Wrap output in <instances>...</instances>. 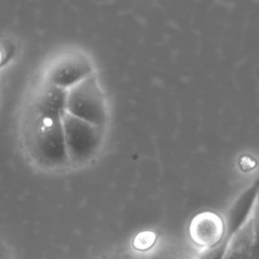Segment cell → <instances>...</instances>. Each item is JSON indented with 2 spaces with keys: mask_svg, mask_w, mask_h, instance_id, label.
I'll list each match as a JSON object with an SVG mask.
<instances>
[{
  "mask_svg": "<svg viewBox=\"0 0 259 259\" xmlns=\"http://www.w3.org/2000/svg\"><path fill=\"white\" fill-rule=\"evenodd\" d=\"M66 90L42 82L32 92L23 114L22 144L29 159L46 170L69 165L63 114Z\"/></svg>",
  "mask_w": 259,
  "mask_h": 259,
  "instance_id": "cell-1",
  "label": "cell"
},
{
  "mask_svg": "<svg viewBox=\"0 0 259 259\" xmlns=\"http://www.w3.org/2000/svg\"><path fill=\"white\" fill-rule=\"evenodd\" d=\"M65 111L96 126H104L107 121V106L94 74L66 90Z\"/></svg>",
  "mask_w": 259,
  "mask_h": 259,
  "instance_id": "cell-2",
  "label": "cell"
},
{
  "mask_svg": "<svg viewBox=\"0 0 259 259\" xmlns=\"http://www.w3.org/2000/svg\"><path fill=\"white\" fill-rule=\"evenodd\" d=\"M65 148L69 164L81 166L91 161L98 153L103 139V127L83 119L63 114Z\"/></svg>",
  "mask_w": 259,
  "mask_h": 259,
  "instance_id": "cell-3",
  "label": "cell"
},
{
  "mask_svg": "<svg viewBox=\"0 0 259 259\" xmlns=\"http://www.w3.org/2000/svg\"><path fill=\"white\" fill-rule=\"evenodd\" d=\"M102 259H142L141 255L132 251H115Z\"/></svg>",
  "mask_w": 259,
  "mask_h": 259,
  "instance_id": "cell-10",
  "label": "cell"
},
{
  "mask_svg": "<svg viewBox=\"0 0 259 259\" xmlns=\"http://www.w3.org/2000/svg\"><path fill=\"white\" fill-rule=\"evenodd\" d=\"M259 191V179L254 181L246 188L233 202L228 210L225 220L226 233L222 242L212 248L213 252L220 257H224L227 250L240 229L246 224L252 214Z\"/></svg>",
  "mask_w": 259,
  "mask_h": 259,
  "instance_id": "cell-5",
  "label": "cell"
},
{
  "mask_svg": "<svg viewBox=\"0 0 259 259\" xmlns=\"http://www.w3.org/2000/svg\"><path fill=\"white\" fill-rule=\"evenodd\" d=\"M11 251L9 247L0 240V259H11Z\"/></svg>",
  "mask_w": 259,
  "mask_h": 259,
  "instance_id": "cell-11",
  "label": "cell"
},
{
  "mask_svg": "<svg viewBox=\"0 0 259 259\" xmlns=\"http://www.w3.org/2000/svg\"><path fill=\"white\" fill-rule=\"evenodd\" d=\"M142 259H197V255L191 251L175 246H164L153 248L149 252L141 255Z\"/></svg>",
  "mask_w": 259,
  "mask_h": 259,
  "instance_id": "cell-8",
  "label": "cell"
},
{
  "mask_svg": "<svg viewBox=\"0 0 259 259\" xmlns=\"http://www.w3.org/2000/svg\"><path fill=\"white\" fill-rule=\"evenodd\" d=\"M92 74L89 58L80 51L70 50L56 57L48 66L45 82L67 90Z\"/></svg>",
  "mask_w": 259,
  "mask_h": 259,
  "instance_id": "cell-4",
  "label": "cell"
},
{
  "mask_svg": "<svg viewBox=\"0 0 259 259\" xmlns=\"http://www.w3.org/2000/svg\"><path fill=\"white\" fill-rule=\"evenodd\" d=\"M188 233L193 244L202 250L219 245L225 237V220L213 211H202L194 215L189 224Z\"/></svg>",
  "mask_w": 259,
  "mask_h": 259,
  "instance_id": "cell-7",
  "label": "cell"
},
{
  "mask_svg": "<svg viewBox=\"0 0 259 259\" xmlns=\"http://www.w3.org/2000/svg\"><path fill=\"white\" fill-rule=\"evenodd\" d=\"M224 259H259V191L251 217L233 238Z\"/></svg>",
  "mask_w": 259,
  "mask_h": 259,
  "instance_id": "cell-6",
  "label": "cell"
},
{
  "mask_svg": "<svg viewBox=\"0 0 259 259\" xmlns=\"http://www.w3.org/2000/svg\"><path fill=\"white\" fill-rule=\"evenodd\" d=\"M156 241H157V236L155 233L142 232L138 234L134 239V246L136 250L145 254L154 248Z\"/></svg>",
  "mask_w": 259,
  "mask_h": 259,
  "instance_id": "cell-9",
  "label": "cell"
}]
</instances>
